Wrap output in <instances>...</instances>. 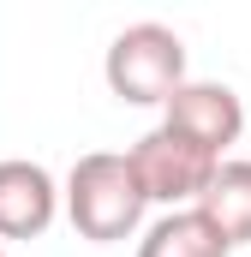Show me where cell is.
<instances>
[{
  "label": "cell",
  "instance_id": "cell-1",
  "mask_svg": "<svg viewBox=\"0 0 251 257\" xmlns=\"http://www.w3.org/2000/svg\"><path fill=\"white\" fill-rule=\"evenodd\" d=\"M144 186L132 174V162L114 156V150H90L72 162L66 174V215L84 239L96 245H114V239H132L138 221H144Z\"/></svg>",
  "mask_w": 251,
  "mask_h": 257
},
{
  "label": "cell",
  "instance_id": "cell-2",
  "mask_svg": "<svg viewBox=\"0 0 251 257\" xmlns=\"http://www.w3.org/2000/svg\"><path fill=\"white\" fill-rule=\"evenodd\" d=\"M102 78H108V90L120 102H132V108H162L186 84V42L168 24H126L120 36L108 42Z\"/></svg>",
  "mask_w": 251,
  "mask_h": 257
},
{
  "label": "cell",
  "instance_id": "cell-3",
  "mask_svg": "<svg viewBox=\"0 0 251 257\" xmlns=\"http://www.w3.org/2000/svg\"><path fill=\"white\" fill-rule=\"evenodd\" d=\"M126 162H132V174L144 186V203H168V209H191L203 197V186L215 180V168H221L209 150H197L191 138H180L168 126L144 132L126 150Z\"/></svg>",
  "mask_w": 251,
  "mask_h": 257
},
{
  "label": "cell",
  "instance_id": "cell-4",
  "mask_svg": "<svg viewBox=\"0 0 251 257\" xmlns=\"http://www.w3.org/2000/svg\"><path fill=\"white\" fill-rule=\"evenodd\" d=\"M162 126L191 138L197 150H209L221 162V150L245 132V102L227 90V84H209V78H186L168 102H162Z\"/></svg>",
  "mask_w": 251,
  "mask_h": 257
},
{
  "label": "cell",
  "instance_id": "cell-5",
  "mask_svg": "<svg viewBox=\"0 0 251 257\" xmlns=\"http://www.w3.org/2000/svg\"><path fill=\"white\" fill-rule=\"evenodd\" d=\"M60 215V192L36 162H0V239H36Z\"/></svg>",
  "mask_w": 251,
  "mask_h": 257
},
{
  "label": "cell",
  "instance_id": "cell-6",
  "mask_svg": "<svg viewBox=\"0 0 251 257\" xmlns=\"http://www.w3.org/2000/svg\"><path fill=\"white\" fill-rule=\"evenodd\" d=\"M191 209L227 239V251L233 245H251V162H221L215 180L203 186V197Z\"/></svg>",
  "mask_w": 251,
  "mask_h": 257
},
{
  "label": "cell",
  "instance_id": "cell-7",
  "mask_svg": "<svg viewBox=\"0 0 251 257\" xmlns=\"http://www.w3.org/2000/svg\"><path fill=\"white\" fill-rule=\"evenodd\" d=\"M138 257H227V239L197 215V209H168L144 239Z\"/></svg>",
  "mask_w": 251,
  "mask_h": 257
},
{
  "label": "cell",
  "instance_id": "cell-8",
  "mask_svg": "<svg viewBox=\"0 0 251 257\" xmlns=\"http://www.w3.org/2000/svg\"><path fill=\"white\" fill-rule=\"evenodd\" d=\"M0 257H6V251H0Z\"/></svg>",
  "mask_w": 251,
  "mask_h": 257
}]
</instances>
